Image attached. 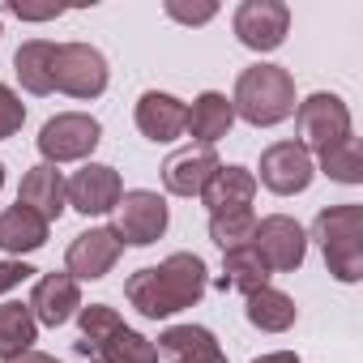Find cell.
Masks as SVG:
<instances>
[{
    "label": "cell",
    "mask_w": 363,
    "mask_h": 363,
    "mask_svg": "<svg viewBox=\"0 0 363 363\" xmlns=\"http://www.w3.org/2000/svg\"><path fill=\"white\" fill-rule=\"evenodd\" d=\"M48 227H52V223H43L35 210H26V206H9L5 214H0V248L13 252V257H22V252H39V248L48 244Z\"/></svg>",
    "instance_id": "20"
},
{
    "label": "cell",
    "mask_w": 363,
    "mask_h": 363,
    "mask_svg": "<svg viewBox=\"0 0 363 363\" xmlns=\"http://www.w3.org/2000/svg\"><path fill=\"white\" fill-rule=\"evenodd\" d=\"M30 278H35V269L26 261H0V295L22 286V282H30Z\"/></svg>",
    "instance_id": "30"
},
{
    "label": "cell",
    "mask_w": 363,
    "mask_h": 363,
    "mask_svg": "<svg viewBox=\"0 0 363 363\" xmlns=\"http://www.w3.org/2000/svg\"><path fill=\"white\" fill-rule=\"evenodd\" d=\"M210 278H206V261L197 252H171L162 265H145L124 282L128 303L150 316V320H167L175 312L193 308L206 295Z\"/></svg>",
    "instance_id": "1"
},
{
    "label": "cell",
    "mask_w": 363,
    "mask_h": 363,
    "mask_svg": "<svg viewBox=\"0 0 363 363\" xmlns=\"http://www.w3.org/2000/svg\"><path fill=\"white\" fill-rule=\"evenodd\" d=\"M18 206L35 210L43 223H56L65 214V175L52 167V162H39L22 175V189H18Z\"/></svg>",
    "instance_id": "16"
},
{
    "label": "cell",
    "mask_w": 363,
    "mask_h": 363,
    "mask_svg": "<svg viewBox=\"0 0 363 363\" xmlns=\"http://www.w3.org/2000/svg\"><path fill=\"white\" fill-rule=\"evenodd\" d=\"M252 231H257V214L252 210H223V214H210V240L227 252V248H240V244H252Z\"/></svg>",
    "instance_id": "26"
},
{
    "label": "cell",
    "mask_w": 363,
    "mask_h": 363,
    "mask_svg": "<svg viewBox=\"0 0 363 363\" xmlns=\"http://www.w3.org/2000/svg\"><path fill=\"white\" fill-rule=\"evenodd\" d=\"M0 189H5V162H0Z\"/></svg>",
    "instance_id": "34"
},
{
    "label": "cell",
    "mask_w": 363,
    "mask_h": 363,
    "mask_svg": "<svg viewBox=\"0 0 363 363\" xmlns=\"http://www.w3.org/2000/svg\"><path fill=\"white\" fill-rule=\"evenodd\" d=\"M82 354H90V363H158V346L150 337H141L137 329H120L94 346H77Z\"/></svg>",
    "instance_id": "22"
},
{
    "label": "cell",
    "mask_w": 363,
    "mask_h": 363,
    "mask_svg": "<svg viewBox=\"0 0 363 363\" xmlns=\"http://www.w3.org/2000/svg\"><path fill=\"white\" fill-rule=\"evenodd\" d=\"M77 308H82V291H77V278H69V274H43L30 291V312L48 329L69 325L77 316Z\"/></svg>",
    "instance_id": "14"
},
{
    "label": "cell",
    "mask_w": 363,
    "mask_h": 363,
    "mask_svg": "<svg viewBox=\"0 0 363 363\" xmlns=\"http://www.w3.org/2000/svg\"><path fill=\"white\" fill-rule=\"evenodd\" d=\"M312 175H316V162L299 141H278L261 154V184L278 197L303 193L312 184Z\"/></svg>",
    "instance_id": "11"
},
{
    "label": "cell",
    "mask_w": 363,
    "mask_h": 363,
    "mask_svg": "<svg viewBox=\"0 0 363 363\" xmlns=\"http://www.w3.org/2000/svg\"><path fill=\"white\" fill-rule=\"evenodd\" d=\"M120 252H124V244H120V235L111 227H90L69 244V257H65L69 269L65 274L77 278V282H99V278H107L116 269Z\"/></svg>",
    "instance_id": "12"
},
{
    "label": "cell",
    "mask_w": 363,
    "mask_h": 363,
    "mask_svg": "<svg viewBox=\"0 0 363 363\" xmlns=\"http://www.w3.org/2000/svg\"><path fill=\"white\" fill-rule=\"evenodd\" d=\"M35 337H39V320H35L30 303H18V299L0 303V359L26 354L35 346Z\"/></svg>",
    "instance_id": "23"
},
{
    "label": "cell",
    "mask_w": 363,
    "mask_h": 363,
    "mask_svg": "<svg viewBox=\"0 0 363 363\" xmlns=\"http://www.w3.org/2000/svg\"><path fill=\"white\" fill-rule=\"evenodd\" d=\"M252 363H303L295 350H274V354H261V359H252Z\"/></svg>",
    "instance_id": "32"
},
{
    "label": "cell",
    "mask_w": 363,
    "mask_h": 363,
    "mask_svg": "<svg viewBox=\"0 0 363 363\" xmlns=\"http://www.w3.org/2000/svg\"><path fill=\"white\" fill-rule=\"evenodd\" d=\"M5 363H56V359H48V354H39V350H26V354H18V359H5Z\"/></svg>",
    "instance_id": "33"
},
{
    "label": "cell",
    "mask_w": 363,
    "mask_h": 363,
    "mask_svg": "<svg viewBox=\"0 0 363 363\" xmlns=\"http://www.w3.org/2000/svg\"><path fill=\"white\" fill-rule=\"evenodd\" d=\"M218 13V5H179V0H167V18H175V22H184V26H206L210 18Z\"/></svg>",
    "instance_id": "29"
},
{
    "label": "cell",
    "mask_w": 363,
    "mask_h": 363,
    "mask_svg": "<svg viewBox=\"0 0 363 363\" xmlns=\"http://www.w3.org/2000/svg\"><path fill=\"white\" fill-rule=\"evenodd\" d=\"M52 82L73 99H99L107 90V56L90 43H56Z\"/></svg>",
    "instance_id": "6"
},
{
    "label": "cell",
    "mask_w": 363,
    "mask_h": 363,
    "mask_svg": "<svg viewBox=\"0 0 363 363\" xmlns=\"http://www.w3.org/2000/svg\"><path fill=\"white\" fill-rule=\"evenodd\" d=\"M320 171L329 179H337V184H359L363 179V154H359V137H346L337 141L333 150L320 154Z\"/></svg>",
    "instance_id": "27"
},
{
    "label": "cell",
    "mask_w": 363,
    "mask_h": 363,
    "mask_svg": "<svg viewBox=\"0 0 363 363\" xmlns=\"http://www.w3.org/2000/svg\"><path fill=\"white\" fill-rule=\"evenodd\" d=\"M291 9L282 0H244L235 9V39L252 52H274L286 43Z\"/></svg>",
    "instance_id": "9"
},
{
    "label": "cell",
    "mask_w": 363,
    "mask_h": 363,
    "mask_svg": "<svg viewBox=\"0 0 363 363\" xmlns=\"http://www.w3.org/2000/svg\"><path fill=\"white\" fill-rule=\"evenodd\" d=\"M22 124H26V103L9 86H0V141H9Z\"/></svg>",
    "instance_id": "28"
},
{
    "label": "cell",
    "mask_w": 363,
    "mask_h": 363,
    "mask_svg": "<svg viewBox=\"0 0 363 363\" xmlns=\"http://www.w3.org/2000/svg\"><path fill=\"white\" fill-rule=\"evenodd\" d=\"M52 65H56V43H48V39H30L13 52V73H18L22 90H30V94H52L56 90Z\"/></svg>",
    "instance_id": "21"
},
{
    "label": "cell",
    "mask_w": 363,
    "mask_h": 363,
    "mask_svg": "<svg viewBox=\"0 0 363 363\" xmlns=\"http://www.w3.org/2000/svg\"><path fill=\"white\" fill-rule=\"evenodd\" d=\"M252 248L269 274H295L308 257V235L291 214H269L252 231Z\"/></svg>",
    "instance_id": "7"
},
{
    "label": "cell",
    "mask_w": 363,
    "mask_h": 363,
    "mask_svg": "<svg viewBox=\"0 0 363 363\" xmlns=\"http://www.w3.org/2000/svg\"><path fill=\"white\" fill-rule=\"evenodd\" d=\"M312 235L320 240L325 265L337 282H359L363 278V206H329L316 214Z\"/></svg>",
    "instance_id": "3"
},
{
    "label": "cell",
    "mask_w": 363,
    "mask_h": 363,
    "mask_svg": "<svg viewBox=\"0 0 363 363\" xmlns=\"http://www.w3.org/2000/svg\"><path fill=\"white\" fill-rule=\"evenodd\" d=\"M295 299L286 295V291H274V286H261V291H252L248 295V308H244V316H248V325H257L261 333H282V329H291L295 325Z\"/></svg>",
    "instance_id": "24"
},
{
    "label": "cell",
    "mask_w": 363,
    "mask_h": 363,
    "mask_svg": "<svg viewBox=\"0 0 363 363\" xmlns=\"http://www.w3.org/2000/svg\"><path fill=\"white\" fill-rule=\"evenodd\" d=\"M167 223H171L167 201H162L158 193H150V189H133V193L120 197V206H116V227H111V231L120 235V244L150 248L154 240H162Z\"/></svg>",
    "instance_id": "8"
},
{
    "label": "cell",
    "mask_w": 363,
    "mask_h": 363,
    "mask_svg": "<svg viewBox=\"0 0 363 363\" xmlns=\"http://www.w3.org/2000/svg\"><path fill=\"white\" fill-rule=\"evenodd\" d=\"M218 167H223V162H218L214 145H197V150L189 145V150H179V154H171V158L162 162V184H167V193H175V197H201Z\"/></svg>",
    "instance_id": "13"
},
{
    "label": "cell",
    "mask_w": 363,
    "mask_h": 363,
    "mask_svg": "<svg viewBox=\"0 0 363 363\" xmlns=\"http://www.w3.org/2000/svg\"><path fill=\"white\" fill-rule=\"evenodd\" d=\"M231 124H235L231 99L218 94V90H206V94L193 99L189 120H184V133H193V141H201V145H214V141H223L231 133Z\"/></svg>",
    "instance_id": "18"
},
{
    "label": "cell",
    "mask_w": 363,
    "mask_h": 363,
    "mask_svg": "<svg viewBox=\"0 0 363 363\" xmlns=\"http://www.w3.org/2000/svg\"><path fill=\"white\" fill-rule=\"evenodd\" d=\"M218 286H223V291H244V295H252V291L269 286V269H265V261L257 257V248H252V244L227 248L223 282H218Z\"/></svg>",
    "instance_id": "25"
},
{
    "label": "cell",
    "mask_w": 363,
    "mask_h": 363,
    "mask_svg": "<svg viewBox=\"0 0 363 363\" xmlns=\"http://www.w3.org/2000/svg\"><path fill=\"white\" fill-rule=\"evenodd\" d=\"M201 197H206L210 214H223V210H252L257 175H252L248 167H218Z\"/></svg>",
    "instance_id": "19"
},
{
    "label": "cell",
    "mask_w": 363,
    "mask_h": 363,
    "mask_svg": "<svg viewBox=\"0 0 363 363\" xmlns=\"http://www.w3.org/2000/svg\"><path fill=\"white\" fill-rule=\"evenodd\" d=\"M99 141H103V124H99L94 116H86V111L52 116V120L39 128V154H43V162H52V167L90 158Z\"/></svg>",
    "instance_id": "5"
},
{
    "label": "cell",
    "mask_w": 363,
    "mask_h": 363,
    "mask_svg": "<svg viewBox=\"0 0 363 363\" xmlns=\"http://www.w3.org/2000/svg\"><path fill=\"white\" fill-rule=\"evenodd\" d=\"M158 350L171 363H227V350L206 325H171L158 333Z\"/></svg>",
    "instance_id": "15"
},
{
    "label": "cell",
    "mask_w": 363,
    "mask_h": 363,
    "mask_svg": "<svg viewBox=\"0 0 363 363\" xmlns=\"http://www.w3.org/2000/svg\"><path fill=\"white\" fill-rule=\"evenodd\" d=\"M124 197V184H120V171L107 167V162H86L73 179H65V201L77 210V214H111Z\"/></svg>",
    "instance_id": "10"
},
{
    "label": "cell",
    "mask_w": 363,
    "mask_h": 363,
    "mask_svg": "<svg viewBox=\"0 0 363 363\" xmlns=\"http://www.w3.org/2000/svg\"><path fill=\"white\" fill-rule=\"evenodd\" d=\"M231 107L252 128H274L286 116H295V77L282 65H252L240 73Z\"/></svg>",
    "instance_id": "2"
},
{
    "label": "cell",
    "mask_w": 363,
    "mask_h": 363,
    "mask_svg": "<svg viewBox=\"0 0 363 363\" xmlns=\"http://www.w3.org/2000/svg\"><path fill=\"white\" fill-rule=\"evenodd\" d=\"M295 124H299V145L312 154H325V150H333L337 141H346L350 137V107L337 99V94H329V90H316V94H308L303 103H295Z\"/></svg>",
    "instance_id": "4"
},
{
    "label": "cell",
    "mask_w": 363,
    "mask_h": 363,
    "mask_svg": "<svg viewBox=\"0 0 363 363\" xmlns=\"http://www.w3.org/2000/svg\"><path fill=\"white\" fill-rule=\"evenodd\" d=\"M9 13H18V18H26V22H48V18H60L65 9H56V5H48V9H26V5H9Z\"/></svg>",
    "instance_id": "31"
},
{
    "label": "cell",
    "mask_w": 363,
    "mask_h": 363,
    "mask_svg": "<svg viewBox=\"0 0 363 363\" xmlns=\"http://www.w3.org/2000/svg\"><path fill=\"white\" fill-rule=\"evenodd\" d=\"M184 120H189V107L179 103L175 94H162V90H145L137 99V128L150 137V141H175L184 133Z\"/></svg>",
    "instance_id": "17"
}]
</instances>
